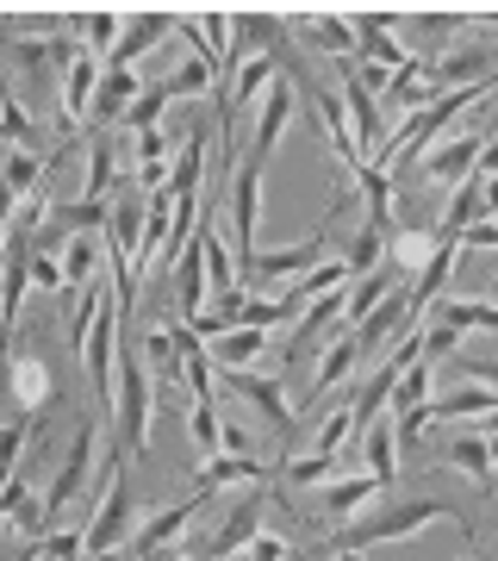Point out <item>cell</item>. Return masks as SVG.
<instances>
[{"label": "cell", "mask_w": 498, "mask_h": 561, "mask_svg": "<svg viewBox=\"0 0 498 561\" xmlns=\"http://www.w3.org/2000/svg\"><path fill=\"white\" fill-rule=\"evenodd\" d=\"M374 493H380L374 474H337V481L324 486V512H361Z\"/></svg>", "instance_id": "cell-34"}, {"label": "cell", "mask_w": 498, "mask_h": 561, "mask_svg": "<svg viewBox=\"0 0 498 561\" xmlns=\"http://www.w3.org/2000/svg\"><path fill=\"white\" fill-rule=\"evenodd\" d=\"M169 32H181V13H138V20L125 25V38H119V50H113L106 69H131V62H138L143 50H157Z\"/></svg>", "instance_id": "cell-13"}, {"label": "cell", "mask_w": 498, "mask_h": 561, "mask_svg": "<svg viewBox=\"0 0 498 561\" xmlns=\"http://www.w3.org/2000/svg\"><path fill=\"white\" fill-rule=\"evenodd\" d=\"M412 324H424V319L412 312L405 287H398V294H386V300H380V312H368V319L356 324V343L368 350V356H374V350H380L386 337H393V331H412Z\"/></svg>", "instance_id": "cell-16"}, {"label": "cell", "mask_w": 498, "mask_h": 561, "mask_svg": "<svg viewBox=\"0 0 498 561\" xmlns=\"http://www.w3.org/2000/svg\"><path fill=\"white\" fill-rule=\"evenodd\" d=\"M162 88H169V101H206V94L219 88V57H212V50H194L187 62H175V69L162 76Z\"/></svg>", "instance_id": "cell-19"}, {"label": "cell", "mask_w": 498, "mask_h": 561, "mask_svg": "<svg viewBox=\"0 0 498 561\" xmlns=\"http://www.w3.org/2000/svg\"><path fill=\"white\" fill-rule=\"evenodd\" d=\"M88 556V530H50L38 549H25V561H81Z\"/></svg>", "instance_id": "cell-36"}, {"label": "cell", "mask_w": 498, "mask_h": 561, "mask_svg": "<svg viewBox=\"0 0 498 561\" xmlns=\"http://www.w3.org/2000/svg\"><path fill=\"white\" fill-rule=\"evenodd\" d=\"M467 250H498V219H479L467 231Z\"/></svg>", "instance_id": "cell-45"}, {"label": "cell", "mask_w": 498, "mask_h": 561, "mask_svg": "<svg viewBox=\"0 0 498 561\" xmlns=\"http://www.w3.org/2000/svg\"><path fill=\"white\" fill-rule=\"evenodd\" d=\"M299 88L312 94V119L324 125V138H331V150H337L343 162H349V175H356L361 162V138H356V119H349V101H337V94H324V88H312V81L299 76Z\"/></svg>", "instance_id": "cell-7"}, {"label": "cell", "mask_w": 498, "mask_h": 561, "mask_svg": "<svg viewBox=\"0 0 498 561\" xmlns=\"http://www.w3.org/2000/svg\"><path fill=\"white\" fill-rule=\"evenodd\" d=\"M493 219H498V213H493Z\"/></svg>", "instance_id": "cell-55"}, {"label": "cell", "mask_w": 498, "mask_h": 561, "mask_svg": "<svg viewBox=\"0 0 498 561\" xmlns=\"http://www.w3.org/2000/svg\"><path fill=\"white\" fill-rule=\"evenodd\" d=\"M474 412H498V393L493 387H461V393H442L430 400V419H474Z\"/></svg>", "instance_id": "cell-32"}, {"label": "cell", "mask_w": 498, "mask_h": 561, "mask_svg": "<svg viewBox=\"0 0 498 561\" xmlns=\"http://www.w3.org/2000/svg\"><path fill=\"white\" fill-rule=\"evenodd\" d=\"M162 106H169V88H162V81H150V94H143V101L131 106V113H125V125H131V131H157Z\"/></svg>", "instance_id": "cell-39"}, {"label": "cell", "mask_w": 498, "mask_h": 561, "mask_svg": "<svg viewBox=\"0 0 498 561\" xmlns=\"http://www.w3.org/2000/svg\"><path fill=\"white\" fill-rule=\"evenodd\" d=\"M287 119H293V81H275L268 94H262V113H256V144H250V157L268 162L275 157L280 131H287Z\"/></svg>", "instance_id": "cell-14"}, {"label": "cell", "mask_w": 498, "mask_h": 561, "mask_svg": "<svg viewBox=\"0 0 498 561\" xmlns=\"http://www.w3.org/2000/svg\"><path fill=\"white\" fill-rule=\"evenodd\" d=\"M343 474V456H305V461H287V481L293 486H319V481H337Z\"/></svg>", "instance_id": "cell-38"}, {"label": "cell", "mask_w": 498, "mask_h": 561, "mask_svg": "<svg viewBox=\"0 0 498 561\" xmlns=\"http://www.w3.org/2000/svg\"><path fill=\"white\" fill-rule=\"evenodd\" d=\"M312 268H324V231L319 238H305L299 250H262L256 268H250V280H287V275L305 280ZM250 280H243V287H250Z\"/></svg>", "instance_id": "cell-11"}, {"label": "cell", "mask_w": 498, "mask_h": 561, "mask_svg": "<svg viewBox=\"0 0 498 561\" xmlns=\"http://www.w3.org/2000/svg\"><path fill=\"white\" fill-rule=\"evenodd\" d=\"M143 362H150V375L175 381V375H181V337H175V324H150V331H143Z\"/></svg>", "instance_id": "cell-30"}, {"label": "cell", "mask_w": 498, "mask_h": 561, "mask_svg": "<svg viewBox=\"0 0 498 561\" xmlns=\"http://www.w3.org/2000/svg\"><path fill=\"white\" fill-rule=\"evenodd\" d=\"M224 375V387L238 393L250 412H262L268 419V431H275L280 443H293L299 431H293V405H287V393H280V381H268V375H250V368H219Z\"/></svg>", "instance_id": "cell-4"}, {"label": "cell", "mask_w": 498, "mask_h": 561, "mask_svg": "<svg viewBox=\"0 0 498 561\" xmlns=\"http://www.w3.org/2000/svg\"><path fill=\"white\" fill-rule=\"evenodd\" d=\"M175 275V306H181V319L194 324L199 312H206V294H212V275H206V256H199V238H194V250L169 268Z\"/></svg>", "instance_id": "cell-20"}, {"label": "cell", "mask_w": 498, "mask_h": 561, "mask_svg": "<svg viewBox=\"0 0 498 561\" xmlns=\"http://www.w3.org/2000/svg\"><path fill=\"white\" fill-rule=\"evenodd\" d=\"M224 456H250V431L243 424H224Z\"/></svg>", "instance_id": "cell-46"}, {"label": "cell", "mask_w": 498, "mask_h": 561, "mask_svg": "<svg viewBox=\"0 0 498 561\" xmlns=\"http://www.w3.org/2000/svg\"><path fill=\"white\" fill-rule=\"evenodd\" d=\"M430 256H437V231H398L386 262H398V268H424Z\"/></svg>", "instance_id": "cell-37"}, {"label": "cell", "mask_w": 498, "mask_h": 561, "mask_svg": "<svg viewBox=\"0 0 498 561\" xmlns=\"http://www.w3.org/2000/svg\"><path fill=\"white\" fill-rule=\"evenodd\" d=\"M32 280H38L44 294H57V287H69V275H62V262L38 256V250H32Z\"/></svg>", "instance_id": "cell-43"}, {"label": "cell", "mask_w": 498, "mask_h": 561, "mask_svg": "<svg viewBox=\"0 0 498 561\" xmlns=\"http://www.w3.org/2000/svg\"><path fill=\"white\" fill-rule=\"evenodd\" d=\"M231 561H287V542H280V537H268V530H262V537L250 542L243 556H231Z\"/></svg>", "instance_id": "cell-44"}, {"label": "cell", "mask_w": 498, "mask_h": 561, "mask_svg": "<svg viewBox=\"0 0 498 561\" xmlns=\"http://www.w3.org/2000/svg\"><path fill=\"white\" fill-rule=\"evenodd\" d=\"M113 175H119V144L106 138V131H100L94 150H88V194H81V201H106Z\"/></svg>", "instance_id": "cell-33"}, {"label": "cell", "mask_w": 498, "mask_h": 561, "mask_svg": "<svg viewBox=\"0 0 498 561\" xmlns=\"http://www.w3.org/2000/svg\"><path fill=\"white\" fill-rule=\"evenodd\" d=\"M0 512H7V524H13L20 537H50V505H44V493H32V486H25V474H7Z\"/></svg>", "instance_id": "cell-12"}, {"label": "cell", "mask_w": 498, "mask_h": 561, "mask_svg": "<svg viewBox=\"0 0 498 561\" xmlns=\"http://www.w3.org/2000/svg\"><path fill=\"white\" fill-rule=\"evenodd\" d=\"M262 343H268V331H256V324L224 331V337H212V362L219 368H250V362H262Z\"/></svg>", "instance_id": "cell-29"}, {"label": "cell", "mask_w": 498, "mask_h": 561, "mask_svg": "<svg viewBox=\"0 0 498 561\" xmlns=\"http://www.w3.org/2000/svg\"><path fill=\"white\" fill-rule=\"evenodd\" d=\"M143 94H150V88H143L138 69H106V76H100V101H94L88 119H94L100 131H106V125H125V113H131Z\"/></svg>", "instance_id": "cell-9"}, {"label": "cell", "mask_w": 498, "mask_h": 561, "mask_svg": "<svg viewBox=\"0 0 498 561\" xmlns=\"http://www.w3.org/2000/svg\"><path fill=\"white\" fill-rule=\"evenodd\" d=\"M13 393H20V412H32V419L57 400V387L44 381V362H32V356H13Z\"/></svg>", "instance_id": "cell-28"}, {"label": "cell", "mask_w": 498, "mask_h": 561, "mask_svg": "<svg viewBox=\"0 0 498 561\" xmlns=\"http://www.w3.org/2000/svg\"><path fill=\"white\" fill-rule=\"evenodd\" d=\"M361 356H368V350L356 343V331H337V337L324 343V356H319V375H312V400H324V393H331L337 381H349V375L361 368Z\"/></svg>", "instance_id": "cell-18"}, {"label": "cell", "mask_w": 498, "mask_h": 561, "mask_svg": "<svg viewBox=\"0 0 498 561\" xmlns=\"http://www.w3.org/2000/svg\"><path fill=\"white\" fill-rule=\"evenodd\" d=\"M62 275H69V287H94V280H100V243H94V231H81V238L69 243Z\"/></svg>", "instance_id": "cell-35"}, {"label": "cell", "mask_w": 498, "mask_h": 561, "mask_svg": "<svg viewBox=\"0 0 498 561\" xmlns=\"http://www.w3.org/2000/svg\"><path fill=\"white\" fill-rule=\"evenodd\" d=\"M486 206H493V213H498V181H486Z\"/></svg>", "instance_id": "cell-50"}, {"label": "cell", "mask_w": 498, "mask_h": 561, "mask_svg": "<svg viewBox=\"0 0 498 561\" xmlns=\"http://www.w3.org/2000/svg\"><path fill=\"white\" fill-rule=\"evenodd\" d=\"M455 350H461V331H455V324L424 319V362H442V356H455Z\"/></svg>", "instance_id": "cell-40"}, {"label": "cell", "mask_w": 498, "mask_h": 561, "mask_svg": "<svg viewBox=\"0 0 498 561\" xmlns=\"http://www.w3.org/2000/svg\"><path fill=\"white\" fill-rule=\"evenodd\" d=\"M449 461H455L467 481H479L486 493L498 486V468H493V437H455L449 443Z\"/></svg>", "instance_id": "cell-26"}, {"label": "cell", "mask_w": 498, "mask_h": 561, "mask_svg": "<svg viewBox=\"0 0 498 561\" xmlns=\"http://www.w3.org/2000/svg\"><path fill=\"white\" fill-rule=\"evenodd\" d=\"M131 518H138L131 481H125V468H113L106 474V500L88 518V556H119V549H131Z\"/></svg>", "instance_id": "cell-3"}, {"label": "cell", "mask_w": 498, "mask_h": 561, "mask_svg": "<svg viewBox=\"0 0 498 561\" xmlns=\"http://www.w3.org/2000/svg\"><path fill=\"white\" fill-rule=\"evenodd\" d=\"M7 144H13V150L32 144V113H25L20 101H7Z\"/></svg>", "instance_id": "cell-42"}, {"label": "cell", "mask_w": 498, "mask_h": 561, "mask_svg": "<svg viewBox=\"0 0 498 561\" xmlns=\"http://www.w3.org/2000/svg\"><path fill=\"white\" fill-rule=\"evenodd\" d=\"M479 157H486V138H449V144H430V150H424V181H437V187H449V181H467L479 169Z\"/></svg>", "instance_id": "cell-8"}, {"label": "cell", "mask_w": 498, "mask_h": 561, "mask_svg": "<svg viewBox=\"0 0 498 561\" xmlns=\"http://www.w3.org/2000/svg\"><path fill=\"white\" fill-rule=\"evenodd\" d=\"M486 300H493V306H498V280H493V294H486Z\"/></svg>", "instance_id": "cell-52"}, {"label": "cell", "mask_w": 498, "mask_h": 561, "mask_svg": "<svg viewBox=\"0 0 498 561\" xmlns=\"http://www.w3.org/2000/svg\"><path fill=\"white\" fill-rule=\"evenodd\" d=\"M94 437H100V419H81V424H76V437H69V456H62V468H57V481L44 486L50 524H57V512L76 500L81 486H88V468H94Z\"/></svg>", "instance_id": "cell-5"}, {"label": "cell", "mask_w": 498, "mask_h": 561, "mask_svg": "<svg viewBox=\"0 0 498 561\" xmlns=\"http://www.w3.org/2000/svg\"><path fill=\"white\" fill-rule=\"evenodd\" d=\"M69 25L81 32L88 57H106V62H113V50H119V38H125V20H119V13H106V7H100V13H69Z\"/></svg>", "instance_id": "cell-24"}, {"label": "cell", "mask_w": 498, "mask_h": 561, "mask_svg": "<svg viewBox=\"0 0 498 561\" xmlns=\"http://www.w3.org/2000/svg\"><path fill=\"white\" fill-rule=\"evenodd\" d=\"M25 287H32V231L7 225V319H20Z\"/></svg>", "instance_id": "cell-23"}, {"label": "cell", "mask_w": 498, "mask_h": 561, "mask_svg": "<svg viewBox=\"0 0 498 561\" xmlns=\"http://www.w3.org/2000/svg\"><path fill=\"white\" fill-rule=\"evenodd\" d=\"M386 256H393V231H380V225H361L356 238L343 243V262H349V275H356V280L374 275Z\"/></svg>", "instance_id": "cell-25"}, {"label": "cell", "mask_w": 498, "mask_h": 561, "mask_svg": "<svg viewBox=\"0 0 498 561\" xmlns=\"http://www.w3.org/2000/svg\"><path fill=\"white\" fill-rule=\"evenodd\" d=\"M493 468H498V437H493Z\"/></svg>", "instance_id": "cell-53"}, {"label": "cell", "mask_w": 498, "mask_h": 561, "mask_svg": "<svg viewBox=\"0 0 498 561\" xmlns=\"http://www.w3.org/2000/svg\"><path fill=\"white\" fill-rule=\"evenodd\" d=\"M25 437H32V412H20V419L7 424V443H0V456H7V474H20V468H13V461H20Z\"/></svg>", "instance_id": "cell-41"}, {"label": "cell", "mask_w": 498, "mask_h": 561, "mask_svg": "<svg viewBox=\"0 0 498 561\" xmlns=\"http://www.w3.org/2000/svg\"><path fill=\"white\" fill-rule=\"evenodd\" d=\"M13 57H25L32 69H62V76H69L88 50H81L69 32H50V38H13Z\"/></svg>", "instance_id": "cell-22"}, {"label": "cell", "mask_w": 498, "mask_h": 561, "mask_svg": "<svg viewBox=\"0 0 498 561\" xmlns=\"http://www.w3.org/2000/svg\"><path fill=\"white\" fill-rule=\"evenodd\" d=\"M262 512H268V493L262 486H250L231 512H224V524L212 530V542H206V561H231V556H243L250 542L262 537Z\"/></svg>", "instance_id": "cell-6"}, {"label": "cell", "mask_w": 498, "mask_h": 561, "mask_svg": "<svg viewBox=\"0 0 498 561\" xmlns=\"http://www.w3.org/2000/svg\"><path fill=\"white\" fill-rule=\"evenodd\" d=\"M356 187H361V201H368V225L393 231V175H386V169H374V162H361Z\"/></svg>", "instance_id": "cell-27"}, {"label": "cell", "mask_w": 498, "mask_h": 561, "mask_svg": "<svg viewBox=\"0 0 498 561\" xmlns=\"http://www.w3.org/2000/svg\"><path fill=\"white\" fill-rule=\"evenodd\" d=\"M113 419H119V449L125 456H143L150 449V368H143V356H119Z\"/></svg>", "instance_id": "cell-2"}, {"label": "cell", "mask_w": 498, "mask_h": 561, "mask_svg": "<svg viewBox=\"0 0 498 561\" xmlns=\"http://www.w3.org/2000/svg\"><path fill=\"white\" fill-rule=\"evenodd\" d=\"M299 38L331 50V57H361V38H356V20H343V13H312V20H299Z\"/></svg>", "instance_id": "cell-21"}, {"label": "cell", "mask_w": 498, "mask_h": 561, "mask_svg": "<svg viewBox=\"0 0 498 561\" xmlns=\"http://www.w3.org/2000/svg\"><path fill=\"white\" fill-rule=\"evenodd\" d=\"M150 561H194V556H181V549H157Z\"/></svg>", "instance_id": "cell-49"}, {"label": "cell", "mask_w": 498, "mask_h": 561, "mask_svg": "<svg viewBox=\"0 0 498 561\" xmlns=\"http://www.w3.org/2000/svg\"><path fill=\"white\" fill-rule=\"evenodd\" d=\"M449 512H455V505H442V500H393V505H380V512H368V518H349L337 537H324L305 561H319V556H361V549H374V542L418 537V530H430V524L449 518ZM455 518H461V512H455Z\"/></svg>", "instance_id": "cell-1"}, {"label": "cell", "mask_w": 498, "mask_h": 561, "mask_svg": "<svg viewBox=\"0 0 498 561\" xmlns=\"http://www.w3.org/2000/svg\"><path fill=\"white\" fill-rule=\"evenodd\" d=\"M343 561H361V556H343Z\"/></svg>", "instance_id": "cell-54"}, {"label": "cell", "mask_w": 498, "mask_h": 561, "mask_svg": "<svg viewBox=\"0 0 498 561\" xmlns=\"http://www.w3.org/2000/svg\"><path fill=\"white\" fill-rule=\"evenodd\" d=\"M262 474H268V461H256V456H212L206 468H199L194 493L212 500V493H224V486H256Z\"/></svg>", "instance_id": "cell-17"}, {"label": "cell", "mask_w": 498, "mask_h": 561, "mask_svg": "<svg viewBox=\"0 0 498 561\" xmlns=\"http://www.w3.org/2000/svg\"><path fill=\"white\" fill-rule=\"evenodd\" d=\"M100 76H106V62L100 57H81L69 76H62V125L76 131L88 113H94V101H100Z\"/></svg>", "instance_id": "cell-15"}, {"label": "cell", "mask_w": 498, "mask_h": 561, "mask_svg": "<svg viewBox=\"0 0 498 561\" xmlns=\"http://www.w3.org/2000/svg\"><path fill=\"white\" fill-rule=\"evenodd\" d=\"M479 175L498 181V138H486V157H479Z\"/></svg>", "instance_id": "cell-48"}, {"label": "cell", "mask_w": 498, "mask_h": 561, "mask_svg": "<svg viewBox=\"0 0 498 561\" xmlns=\"http://www.w3.org/2000/svg\"><path fill=\"white\" fill-rule=\"evenodd\" d=\"M44 175H50V162H38L32 150H13V157H7V201L13 206L32 201V194L44 187Z\"/></svg>", "instance_id": "cell-31"}, {"label": "cell", "mask_w": 498, "mask_h": 561, "mask_svg": "<svg viewBox=\"0 0 498 561\" xmlns=\"http://www.w3.org/2000/svg\"><path fill=\"white\" fill-rule=\"evenodd\" d=\"M194 512H199V493H194V500H181V505H162L157 518H143V524H138V537H131V549H125V556L150 561L157 549H169V542H175L187 524H194Z\"/></svg>", "instance_id": "cell-10"}, {"label": "cell", "mask_w": 498, "mask_h": 561, "mask_svg": "<svg viewBox=\"0 0 498 561\" xmlns=\"http://www.w3.org/2000/svg\"><path fill=\"white\" fill-rule=\"evenodd\" d=\"M461 368H467L479 387H493V393H498V362H461Z\"/></svg>", "instance_id": "cell-47"}, {"label": "cell", "mask_w": 498, "mask_h": 561, "mask_svg": "<svg viewBox=\"0 0 498 561\" xmlns=\"http://www.w3.org/2000/svg\"><path fill=\"white\" fill-rule=\"evenodd\" d=\"M486 437H498V412H486Z\"/></svg>", "instance_id": "cell-51"}]
</instances>
